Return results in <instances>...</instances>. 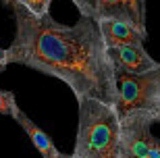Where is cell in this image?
I'll return each mask as SVG.
<instances>
[{
    "label": "cell",
    "instance_id": "cell-2",
    "mask_svg": "<svg viewBox=\"0 0 160 158\" xmlns=\"http://www.w3.org/2000/svg\"><path fill=\"white\" fill-rule=\"evenodd\" d=\"M77 135L73 158H119L121 154V121L117 106L100 100L77 102Z\"/></svg>",
    "mask_w": 160,
    "mask_h": 158
},
{
    "label": "cell",
    "instance_id": "cell-7",
    "mask_svg": "<svg viewBox=\"0 0 160 158\" xmlns=\"http://www.w3.org/2000/svg\"><path fill=\"white\" fill-rule=\"evenodd\" d=\"M100 33L104 38L108 48L117 46H135V44H143V38L137 33V29H133L129 23L119 21V19H102L98 21Z\"/></svg>",
    "mask_w": 160,
    "mask_h": 158
},
{
    "label": "cell",
    "instance_id": "cell-11",
    "mask_svg": "<svg viewBox=\"0 0 160 158\" xmlns=\"http://www.w3.org/2000/svg\"><path fill=\"white\" fill-rule=\"evenodd\" d=\"M8 64H11V63H8V50H2V48H0V67H4V69H6Z\"/></svg>",
    "mask_w": 160,
    "mask_h": 158
},
{
    "label": "cell",
    "instance_id": "cell-5",
    "mask_svg": "<svg viewBox=\"0 0 160 158\" xmlns=\"http://www.w3.org/2000/svg\"><path fill=\"white\" fill-rule=\"evenodd\" d=\"M119 158H160V140L152 135V123L142 117H119Z\"/></svg>",
    "mask_w": 160,
    "mask_h": 158
},
{
    "label": "cell",
    "instance_id": "cell-1",
    "mask_svg": "<svg viewBox=\"0 0 160 158\" xmlns=\"http://www.w3.org/2000/svg\"><path fill=\"white\" fill-rule=\"evenodd\" d=\"M15 38L8 63L21 64L69 85L77 102L100 100L117 106V69L98 23L79 17L77 23L62 25L50 15L36 17L23 6H11Z\"/></svg>",
    "mask_w": 160,
    "mask_h": 158
},
{
    "label": "cell",
    "instance_id": "cell-13",
    "mask_svg": "<svg viewBox=\"0 0 160 158\" xmlns=\"http://www.w3.org/2000/svg\"><path fill=\"white\" fill-rule=\"evenodd\" d=\"M2 71H4V67H0V73H2Z\"/></svg>",
    "mask_w": 160,
    "mask_h": 158
},
{
    "label": "cell",
    "instance_id": "cell-10",
    "mask_svg": "<svg viewBox=\"0 0 160 158\" xmlns=\"http://www.w3.org/2000/svg\"><path fill=\"white\" fill-rule=\"evenodd\" d=\"M19 108L17 102H15V94L12 92H4L0 89V115H6V117H17L19 115Z\"/></svg>",
    "mask_w": 160,
    "mask_h": 158
},
{
    "label": "cell",
    "instance_id": "cell-3",
    "mask_svg": "<svg viewBox=\"0 0 160 158\" xmlns=\"http://www.w3.org/2000/svg\"><path fill=\"white\" fill-rule=\"evenodd\" d=\"M119 117H142L152 125L160 123V63L142 75L117 71Z\"/></svg>",
    "mask_w": 160,
    "mask_h": 158
},
{
    "label": "cell",
    "instance_id": "cell-4",
    "mask_svg": "<svg viewBox=\"0 0 160 158\" xmlns=\"http://www.w3.org/2000/svg\"><path fill=\"white\" fill-rule=\"evenodd\" d=\"M81 17L92 19L94 23L102 19H119L129 23L143 40L148 38L146 29V0H73Z\"/></svg>",
    "mask_w": 160,
    "mask_h": 158
},
{
    "label": "cell",
    "instance_id": "cell-6",
    "mask_svg": "<svg viewBox=\"0 0 160 158\" xmlns=\"http://www.w3.org/2000/svg\"><path fill=\"white\" fill-rule=\"evenodd\" d=\"M108 54L114 63V69L129 73V75H142L146 71H152L158 67V60L150 56L148 50L143 48V44L108 48Z\"/></svg>",
    "mask_w": 160,
    "mask_h": 158
},
{
    "label": "cell",
    "instance_id": "cell-12",
    "mask_svg": "<svg viewBox=\"0 0 160 158\" xmlns=\"http://www.w3.org/2000/svg\"><path fill=\"white\" fill-rule=\"evenodd\" d=\"M58 158H73V154H62V152H60Z\"/></svg>",
    "mask_w": 160,
    "mask_h": 158
},
{
    "label": "cell",
    "instance_id": "cell-8",
    "mask_svg": "<svg viewBox=\"0 0 160 158\" xmlns=\"http://www.w3.org/2000/svg\"><path fill=\"white\" fill-rule=\"evenodd\" d=\"M15 121L23 127V131L27 133V137L31 140V144H33V146L38 148V152L42 154V158H58L60 156V152L56 150L54 141L48 137V133L44 131V129L38 127V125L33 123L23 110H19V115L15 117Z\"/></svg>",
    "mask_w": 160,
    "mask_h": 158
},
{
    "label": "cell",
    "instance_id": "cell-9",
    "mask_svg": "<svg viewBox=\"0 0 160 158\" xmlns=\"http://www.w3.org/2000/svg\"><path fill=\"white\" fill-rule=\"evenodd\" d=\"M4 6H23L25 11L33 13L36 17H44V15H50V4L52 0H2Z\"/></svg>",
    "mask_w": 160,
    "mask_h": 158
}]
</instances>
